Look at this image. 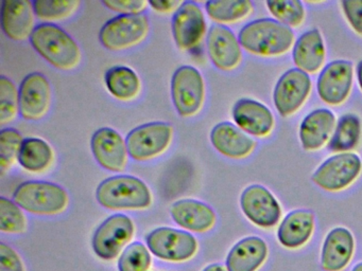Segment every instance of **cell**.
<instances>
[{
	"label": "cell",
	"mask_w": 362,
	"mask_h": 271,
	"mask_svg": "<svg viewBox=\"0 0 362 271\" xmlns=\"http://www.w3.org/2000/svg\"><path fill=\"white\" fill-rule=\"evenodd\" d=\"M241 47L260 56H277L290 50L294 42L291 28L274 18L255 19L238 34Z\"/></svg>",
	"instance_id": "cell-1"
},
{
	"label": "cell",
	"mask_w": 362,
	"mask_h": 271,
	"mask_svg": "<svg viewBox=\"0 0 362 271\" xmlns=\"http://www.w3.org/2000/svg\"><path fill=\"white\" fill-rule=\"evenodd\" d=\"M30 42L46 61L61 70H71L81 61V51L73 37L54 23L35 27Z\"/></svg>",
	"instance_id": "cell-2"
},
{
	"label": "cell",
	"mask_w": 362,
	"mask_h": 271,
	"mask_svg": "<svg viewBox=\"0 0 362 271\" xmlns=\"http://www.w3.org/2000/svg\"><path fill=\"white\" fill-rule=\"evenodd\" d=\"M96 198L110 210H143L152 203V195L145 182L130 175L113 176L103 180Z\"/></svg>",
	"instance_id": "cell-3"
},
{
	"label": "cell",
	"mask_w": 362,
	"mask_h": 271,
	"mask_svg": "<svg viewBox=\"0 0 362 271\" xmlns=\"http://www.w3.org/2000/svg\"><path fill=\"white\" fill-rule=\"evenodd\" d=\"M14 203L25 211L35 215H56L65 211L69 203L66 191L54 182H23L16 188Z\"/></svg>",
	"instance_id": "cell-4"
},
{
	"label": "cell",
	"mask_w": 362,
	"mask_h": 271,
	"mask_svg": "<svg viewBox=\"0 0 362 271\" xmlns=\"http://www.w3.org/2000/svg\"><path fill=\"white\" fill-rule=\"evenodd\" d=\"M149 30V19L145 14L118 15L101 28L99 40L109 50L122 51L141 44Z\"/></svg>",
	"instance_id": "cell-5"
},
{
	"label": "cell",
	"mask_w": 362,
	"mask_h": 271,
	"mask_svg": "<svg viewBox=\"0 0 362 271\" xmlns=\"http://www.w3.org/2000/svg\"><path fill=\"white\" fill-rule=\"evenodd\" d=\"M362 171V160L355 152H339L326 159L311 176L313 183L328 192L349 188Z\"/></svg>",
	"instance_id": "cell-6"
},
{
	"label": "cell",
	"mask_w": 362,
	"mask_h": 271,
	"mask_svg": "<svg viewBox=\"0 0 362 271\" xmlns=\"http://www.w3.org/2000/svg\"><path fill=\"white\" fill-rule=\"evenodd\" d=\"M171 97L177 114L184 118L196 116L202 109L205 100V84L199 70L182 66L173 73Z\"/></svg>",
	"instance_id": "cell-7"
},
{
	"label": "cell",
	"mask_w": 362,
	"mask_h": 271,
	"mask_svg": "<svg viewBox=\"0 0 362 271\" xmlns=\"http://www.w3.org/2000/svg\"><path fill=\"white\" fill-rule=\"evenodd\" d=\"M173 127L169 123L151 122L141 125L127 136L129 156L148 161L166 152L173 140Z\"/></svg>",
	"instance_id": "cell-8"
},
{
	"label": "cell",
	"mask_w": 362,
	"mask_h": 271,
	"mask_svg": "<svg viewBox=\"0 0 362 271\" xmlns=\"http://www.w3.org/2000/svg\"><path fill=\"white\" fill-rule=\"evenodd\" d=\"M147 246L154 255L171 262L189 260L198 250L194 235L167 227L151 231L147 236Z\"/></svg>",
	"instance_id": "cell-9"
},
{
	"label": "cell",
	"mask_w": 362,
	"mask_h": 271,
	"mask_svg": "<svg viewBox=\"0 0 362 271\" xmlns=\"http://www.w3.org/2000/svg\"><path fill=\"white\" fill-rule=\"evenodd\" d=\"M134 224L124 214H114L107 217L95 232L93 249L103 260H113L124 249L134 235Z\"/></svg>",
	"instance_id": "cell-10"
},
{
	"label": "cell",
	"mask_w": 362,
	"mask_h": 271,
	"mask_svg": "<svg viewBox=\"0 0 362 271\" xmlns=\"http://www.w3.org/2000/svg\"><path fill=\"white\" fill-rule=\"evenodd\" d=\"M311 91L310 76L306 72L292 68L277 80L273 102L281 116L296 114L308 99Z\"/></svg>",
	"instance_id": "cell-11"
},
{
	"label": "cell",
	"mask_w": 362,
	"mask_h": 271,
	"mask_svg": "<svg viewBox=\"0 0 362 271\" xmlns=\"http://www.w3.org/2000/svg\"><path fill=\"white\" fill-rule=\"evenodd\" d=\"M240 207L247 219L260 228H272L281 219L279 200L262 184H252L245 188L240 196Z\"/></svg>",
	"instance_id": "cell-12"
},
{
	"label": "cell",
	"mask_w": 362,
	"mask_h": 271,
	"mask_svg": "<svg viewBox=\"0 0 362 271\" xmlns=\"http://www.w3.org/2000/svg\"><path fill=\"white\" fill-rule=\"evenodd\" d=\"M353 76L351 61L337 59L327 64L317 82V93L322 101L334 106L342 104L351 93Z\"/></svg>",
	"instance_id": "cell-13"
},
{
	"label": "cell",
	"mask_w": 362,
	"mask_h": 271,
	"mask_svg": "<svg viewBox=\"0 0 362 271\" xmlns=\"http://www.w3.org/2000/svg\"><path fill=\"white\" fill-rule=\"evenodd\" d=\"M206 33V21L200 6L184 1L173 18V34L181 50H192L199 46Z\"/></svg>",
	"instance_id": "cell-14"
},
{
	"label": "cell",
	"mask_w": 362,
	"mask_h": 271,
	"mask_svg": "<svg viewBox=\"0 0 362 271\" xmlns=\"http://www.w3.org/2000/svg\"><path fill=\"white\" fill-rule=\"evenodd\" d=\"M20 112L29 121L41 120L52 105V87L44 74L33 72L20 86Z\"/></svg>",
	"instance_id": "cell-15"
},
{
	"label": "cell",
	"mask_w": 362,
	"mask_h": 271,
	"mask_svg": "<svg viewBox=\"0 0 362 271\" xmlns=\"http://www.w3.org/2000/svg\"><path fill=\"white\" fill-rule=\"evenodd\" d=\"M90 147L97 162L111 171H122L128 167V147L119 133L103 127L93 135Z\"/></svg>",
	"instance_id": "cell-16"
},
{
	"label": "cell",
	"mask_w": 362,
	"mask_h": 271,
	"mask_svg": "<svg viewBox=\"0 0 362 271\" xmlns=\"http://www.w3.org/2000/svg\"><path fill=\"white\" fill-rule=\"evenodd\" d=\"M207 52L211 63L218 69L230 71L243 59V50L238 37L224 25L216 23L207 34Z\"/></svg>",
	"instance_id": "cell-17"
},
{
	"label": "cell",
	"mask_w": 362,
	"mask_h": 271,
	"mask_svg": "<svg viewBox=\"0 0 362 271\" xmlns=\"http://www.w3.org/2000/svg\"><path fill=\"white\" fill-rule=\"evenodd\" d=\"M35 8L29 0H4L1 2V28L16 42H24L35 31Z\"/></svg>",
	"instance_id": "cell-18"
},
{
	"label": "cell",
	"mask_w": 362,
	"mask_h": 271,
	"mask_svg": "<svg viewBox=\"0 0 362 271\" xmlns=\"http://www.w3.org/2000/svg\"><path fill=\"white\" fill-rule=\"evenodd\" d=\"M232 114L239 128L254 137H266L274 127L272 112L256 100H238L233 107Z\"/></svg>",
	"instance_id": "cell-19"
},
{
	"label": "cell",
	"mask_w": 362,
	"mask_h": 271,
	"mask_svg": "<svg viewBox=\"0 0 362 271\" xmlns=\"http://www.w3.org/2000/svg\"><path fill=\"white\" fill-rule=\"evenodd\" d=\"M336 116L327 108H317L309 112L300 123V140L306 150L323 147L336 128Z\"/></svg>",
	"instance_id": "cell-20"
},
{
	"label": "cell",
	"mask_w": 362,
	"mask_h": 271,
	"mask_svg": "<svg viewBox=\"0 0 362 271\" xmlns=\"http://www.w3.org/2000/svg\"><path fill=\"white\" fill-rule=\"evenodd\" d=\"M211 142L220 154L232 159L249 156L256 144L251 137L230 122L216 125L211 129Z\"/></svg>",
	"instance_id": "cell-21"
},
{
	"label": "cell",
	"mask_w": 362,
	"mask_h": 271,
	"mask_svg": "<svg viewBox=\"0 0 362 271\" xmlns=\"http://www.w3.org/2000/svg\"><path fill=\"white\" fill-rule=\"evenodd\" d=\"M355 249L353 234L343 227L332 229L322 247L321 264L324 270L341 271L351 260Z\"/></svg>",
	"instance_id": "cell-22"
},
{
	"label": "cell",
	"mask_w": 362,
	"mask_h": 271,
	"mask_svg": "<svg viewBox=\"0 0 362 271\" xmlns=\"http://www.w3.org/2000/svg\"><path fill=\"white\" fill-rule=\"evenodd\" d=\"M170 213L175 224L194 232H206L216 222L215 211L206 203L194 199L175 201Z\"/></svg>",
	"instance_id": "cell-23"
},
{
	"label": "cell",
	"mask_w": 362,
	"mask_h": 271,
	"mask_svg": "<svg viewBox=\"0 0 362 271\" xmlns=\"http://www.w3.org/2000/svg\"><path fill=\"white\" fill-rule=\"evenodd\" d=\"M292 59L296 68L306 73L319 71L326 59L325 44L321 32L317 29L304 32L294 42Z\"/></svg>",
	"instance_id": "cell-24"
},
{
	"label": "cell",
	"mask_w": 362,
	"mask_h": 271,
	"mask_svg": "<svg viewBox=\"0 0 362 271\" xmlns=\"http://www.w3.org/2000/svg\"><path fill=\"white\" fill-rule=\"evenodd\" d=\"M315 229V215L309 210L298 209L285 216L277 230L281 245L289 249L302 247L310 239Z\"/></svg>",
	"instance_id": "cell-25"
},
{
	"label": "cell",
	"mask_w": 362,
	"mask_h": 271,
	"mask_svg": "<svg viewBox=\"0 0 362 271\" xmlns=\"http://www.w3.org/2000/svg\"><path fill=\"white\" fill-rule=\"evenodd\" d=\"M268 256V246L258 236H247L230 249L226 258L228 271H256Z\"/></svg>",
	"instance_id": "cell-26"
},
{
	"label": "cell",
	"mask_w": 362,
	"mask_h": 271,
	"mask_svg": "<svg viewBox=\"0 0 362 271\" xmlns=\"http://www.w3.org/2000/svg\"><path fill=\"white\" fill-rule=\"evenodd\" d=\"M105 86L113 97L124 102L136 99L141 89L139 76L127 66L110 68L105 73Z\"/></svg>",
	"instance_id": "cell-27"
},
{
	"label": "cell",
	"mask_w": 362,
	"mask_h": 271,
	"mask_svg": "<svg viewBox=\"0 0 362 271\" xmlns=\"http://www.w3.org/2000/svg\"><path fill=\"white\" fill-rule=\"evenodd\" d=\"M18 163L23 169L31 173H43L54 162V152L45 140L40 138H27L23 142Z\"/></svg>",
	"instance_id": "cell-28"
},
{
	"label": "cell",
	"mask_w": 362,
	"mask_h": 271,
	"mask_svg": "<svg viewBox=\"0 0 362 271\" xmlns=\"http://www.w3.org/2000/svg\"><path fill=\"white\" fill-rule=\"evenodd\" d=\"M361 133L359 116L354 114H343L337 122L336 128L328 142V150L337 152H351L359 144Z\"/></svg>",
	"instance_id": "cell-29"
},
{
	"label": "cell",
	"mask_w": 362,
	"mask_h": 271,
	"mask_svg": "<svg viewBox=\"0 0 362 271\" xmlns=\"http://www.w3.org/2000/svg\"><path fill=\"white\" fill-rule=\"evenodd\" d=\"M207 15L220 25L233 23L245 19L253 11V4L247 0H219L205 4Z\"/></svg>",
	"instance_id": "cell-30"
},
{
	"label": "cell",
	"mask_w": 362,
	"mask_h": 271,
	"mask_svg": "<svg viewBox=\"0 0 362 271\" xmlns=\"http://www.w3.org/2000/svg\"><path fill=\"white\" fill-rule=\"evenodd\" d=\"M79 0H35V16L42 20H61L73 15L79 8Z\"/></svg>",
	"instance_id": "cell-31"
},
{
	"label": "cell",
	"mask_w": 362,
	"mask_h": 271,
	"mask_svg": "<svg viewBox=\"0 0 362 271\" xmlns=\"http://www.w3.org/2000/svg\"><path fill=\"white\" fill-rule=\"evenodd\" d=\"M266 6L276 20L288 27H298L304 21V6L298 0H269Z\"/></svg>",
	"instance_id": "cell-32"
},
{
	"label": "cell",
	"mask_w": 362,
	"mask_h": 271,
	"mask_svg": "<svg viewBox=\"0 0 362 271\" xmlns=\"http://www.w3.org/2000/svg\"><path fill=\"white\" fill-rule=\"evenodd\" d=\"M20 112V91L7 76H0V124H9Z\"/></svg>",
	"instance_id": "cell-33"
},
{
	"label": "cell",
	"mask_w": 362,
	"mask_h": 271,
	"mask_svg": "<svg viewBox=\"0 0 362 271\" xmlns=\"http://www.w3.org/2000/svg\"><path fill=\"white\" fill-rule=\"evenodd\" d=\"M24 140L16 129L4 128L0 131V169L3 173L18 160Z\"/></svg>",
	"instance_id": "cell-34"
},
{
	"label": "cell",
	"mask_w": 362,
	"mask_h": 271,
	"mask_svg": "<svg viewBox=\"0 0 362 271\" xmlns=\"http://www.w3.org/2000/svg\"><path fill=\"white\" fill-rule=\"evenodd\" d=\"M151 265V254L141 241L129 245L118 260L119 271H148Z\"/></svg>",
	"instance_id": "cell-35"
},
{
	"label": "cell",
	"mask_w": 362,
	"mask_h": 271,
	"mask_svg": "<svg viewBox=\"0 0 362 271\" xmlns=\"http://www.w3.org/2000/svg\"><path fill=\"white\" fill-rule=\"evenodd\" d=\"M26 229L27 219L22 207L6 197H0V230L6 233H23Z\"/></svg>",
	"instance_id": "cell-36"
},
{
	"label": "cell",
	"mask_w": 362,
	"mask_h": 271,
	"mask_svg": "<svg viewBox=\"0 0 362 271\" xmlns=\"http://www.w3.org/2000/svg\"><path fill=\"white\" fill-rule=\"evenodd\" d=\"M103 4L120 15H139L147 10L149 2L145 0H103Z\"/></svg>",
	"instance_id": "cell-37"
},
{
	"label": "cell",
	"mask_w": 362,
	"mask_h": 271,
	"mask_svg": "<svg viewBox=\"0 0 362 271\" xmlns=\"http://www.w3.org/2000/svg\"><path fill=\"white\" fill-rule=\"evenodd\" d=\"M0 271H25L18 252L5 243H0Z\"/></svg>",
	"instance_id": "cell-38"
},
{
	"label": "cell",
	"mask_w": 362,
	"mask_h": 271,
	"mask_svg": "<svg viewBox=\"0 0 362 271\" xmlns=\"http://www.w3.org/2000/svg\"><path fill=\"white\" fill-rule=\"evenodd\" d=\"M341 6L351 27L362 35V0H344Z\"/></svg>",
	"instance_id": "cell-39"
},
{
	"label": "cell",
	"mask_w": 362,
	"mask_h": 271,
	"mask_svg": "<svg viewBox=\"0 0 362 271\" xmlns=\"http://www.w3.org/2000/svg\"><path fill=\"white\" fill-rule=\"evenodd\" d=\"M182 4L183 2L179 1V0H151L149 1V6L160 13H170L173 11L177 12Z\"/></svg>",
	"instance_id": "cell-40"
},
{
	"label": "cell",
	"mask_w": 362,
	"mask_h": 271,
	"mask_svg": "<svg viewBox=\"0 0 362 271\" xmlns=\"http://www.w3.org/2000/svg\"><path fill=\"white\" fill-rule=\"evenodd\" d=\"M203 271H228V269L224 268L222 265L213 264L207 266Z\"/></svg>",
	"instance_id": "cell-41"
},
{
	"label": "cell",
	"mask_w": 362,
	"mask_h": 271,
	"mask_svg": "<svg viewBox=\"0 0 362 271\" xmlns=\"http://www.w3.org/2000/svg\"><path fill=\"white\" fill-rule=\"evenodd\" d=\"M357 78L358 83H359L360 89L362 90V61H360L359 63H358Z\"/></svg>",
	"instance_id": "cell-42"
},
{
	"label": "cell",
	"mask_w": 362,
	"mask_h": 271,
	"mask_svg": "<svg viewBox=\"0 0 362 271\" xmlns=\"http://www.w3.org/2000/svg\"><path fill=\"white\" fill-rule=\"evenodd\" d=\"M351 271H362V263H359V264L356 265Z\"/></svg>",
	"instance_id": "cell-43"
}]
</instances>
